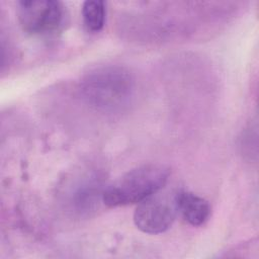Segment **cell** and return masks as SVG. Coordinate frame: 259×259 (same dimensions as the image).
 Segmentation results:
<instances>
[{
    "instance_id": "cell-3",
    "label": "cell",
    "mask_w": 259,
    "mask_h": 259,
    "mask_svg": "<svg viewBox=\"0 0 259 259\" xmlns=\"http://www.w3.org/2000/svg\"><path fill=\"white\" fill-rule=\"evenodd\" d=\"M177 212L175 194L170 196L158 191L139 202L134 212V223L140 231L157 235L172 226Z\"/></svg>"
},
{
    "instance_id": "cell-1",
    "label": "cell",
    "mask_w": 259,
    "mask_h": 259,
    "mask_svg": "<svg viewBox=\"0 0 259 259\" xmlns=\"http://www.w3.org/2000/svg\"><path fill=\"white\" fill-rule=\"evenodd\" d=\"M84 99L103 111H118L128 105L134 94V80L123 68L105 66L88 73L81 82Z\"/></svg>"
},
{
    "instance_id": "cell-2",
    "label": "cell",
    "mask_w": 259,
    "mask_h": 259,
    "mask_svg": "<svg viewBox=\"0 0 259 259\" xmlns=\"http://www.w3.org/2000/svg\"><path fill=\"white\" fill-rule=\"evenodd\" d=\"M169 170L159 164H147L130 170L115 184L102 192V202L110 207L138 203L160 191Z\"/></svg>"
},
{
    "instance_id": "cell-4",
    "label": "cell",
    "mask_w": 259,
    "mask_h": 259,
    "mask_svg": "<svg viewBox=\"0 0 259 259\" xmlns=\"http://www.w3.org/2000/svg\"><path fill=\"white\" fill-rule=\"evenodd\" d=\"M18 21L22 29L31 34H48L60 28L64 9L53 0H29L17 3Z\"/></svg>"
},
{
    "instance_id": "cell-5",
    "label": "cell",
    "mask_w": 259,
    "mask_h": 259,
    "mask_svg": "<svg viewBox=\"0 0 259 259\" xmlns=\"http://www.w3.org/2000/svg\"><path fill=\"white\" fill-rule=\"evenodd\" d=\"M177 211L192 226H201L209 218L210 205L202 197L188 191L175 194Z\"/></svg>"
},
{
    "instance_id": "cell-6",
    "label": "cell",
    "mask_w": 259,
    "mask_h": 259,
    "mask_svg": "<svg viewBox=\"0 0 259 259\" xmlns=\"http://www.w3.org/2000/svg\"><path fill=\"white\" fill-rule=\"evenodd\" d=\"M82 16L86 28L97 32L102 29L105 22V4L100 0H88L83 3Z\"/></svg>"
}]
</instances>
